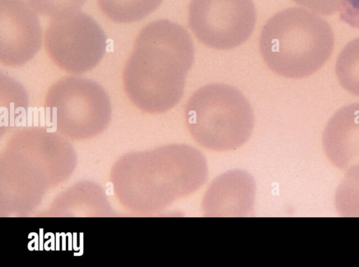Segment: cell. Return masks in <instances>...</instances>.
Listing matches in <instances>:
<instances>
[{
  "label": "cell",
  "instance_id": "8fae6325",
  "mask_svg": "<svg viewBox=\"0 0 359 267\" xmlns=\"http://www.w3.org/2000/svg\"><path fill=\"white\" fill-rule=\"evenodd\" d=\"M335 72L342 87L359 96V37L349 41L340 52Z\"/></svg>",
  "mask_w": 359,
  "mask_h": 267
},
{
  "label": "cell",
  "instance_id": "ba28073f",
  "mask_svg": "<svg viewBox=\"0 0 359 267\" xmlns=\"http://www.w3.org/2000/svg\"><path fill=\"white\" fill-rule=\"evenodd\" d=\"M255 183L248 173L233 170L218 177L204 196L203 209L208 216H245L251 213Z\"/></svg>",
  "mask_w": 359,
  "mask_h": 267
},
{
  "label": "cell",
  "instance_id": "8992f818",
  "mask_svg": "<svg viewBox=\"0 0 359 267\" xmlns=\"http://www.w3.org/2000/svg\"><path fill=\"white\" fill-rule=\"evenodd\" d=\"M257 20L252 0H191L189 24L205 46L231 49L252 34Z\"/></svg>",
  "mask_w": 359,
  "mask_h": 267
},
{
  "label": "cell",
  "instance_id": "7c38bea8",
  "mask_svg": "<svg viewBox=\"0 0 359 267\" xmlns=\"http://www.w3.org/2000/svg\"><path fill=\"white\" fill-rule=\"evenodd\" d=\"M87 0H26L38 13L54 18L68 14L81 8Z\"/></svg>",
  "mask_w": 359,
  "mask_h": 267
},
{
  "label": "cell",
  "instance_id": "30bf717a",
  "mask_svg": "<svg viewBox=\"0 0 359 267\" xmlns=\"http://www.w3.org/2000/svg\"><path fill=\"white\" fill-rule=\"evenodd\" d=\"M102 12L117 23L142 20L158 8L163 0H97Z\"/></svg>",
  "mask_w": 359,
  "mask_h": 267
},
{
  "label": "cell",
  "instance_id": "3957f363",
  "mask_svg": "<svg viewBox=\"0 0 359 267\" xmlns=\"http://www.w3.org/2000/svg\"><path fill=\"white\" fill-rule=\"evenodd\" d=\"M188 130L201 146L227 151L243 146L250 137L255 116L249 101L236 88L224 83L201 87L184 109Z\"/></svg>",
  "mask_w": 359,
  "mask_h": 267
},
{
  "label": "cell",
  "instance_id": "7a4b0ae2",
  "mask_svg": "<svg viewBox=\"0 0 359 267\" xmlns=\"http://www.w3.org/2000/svg\"><path fill=\"white\" fill-rule=\"evenodd\" d=\"M334 33L323 18L304 8L280 11L264 25L259 50L278 75L302 78L318 70L332 53Z\"/></svg>",
  "mask_w": 359,
  "mask_h": 267
},
{
  "label": "cell",
  "instance_id": "5b68a950",
  "mask_svg": "<svg viewBox=\"0 0 359 267\" xmlns=\"http://www.w3.org/2000/svg\"><path fill=\"white\" fill-rule=\"evenodd\" d=\"M45 102L55 126L69 132H93L107 123L110 113V101L101 85L76 76L55 82Z\"/></svg>",
  "mask_w": 359,
  "mask_h": 267
},
{
  "label": "cell",
  "instance_id": "9c48e42d",
  "mask_svg": "<svg viewBox=\"0 0 359 267\" xmlns=\"http://www.w3.org/2000/svg\"><path fill=\"white\" fill-rule=\"evenodd\" d=\"M326 154L339 168L359 163V102L340 108L327 123L323 135Z\"/></svg>",
  "mask_w": 359,
  "mask_h": 267
},
{
  "label": "cell",
  "instance_id": "4fadbf2b",
  "mask_svg": "<svg viewBox=\"0 0 359 267\" xmlns=\"http://www.w3.org/2000/svg\"><path fill=\"white\" fill-rule=\"evenodd\" d=\"M339 11L342 21L359 29V0H340Z\"/></svg>",
  "mask_w": 359,
  "mask_h": 267
},
{
  "label": "cell",
  "instance_id": "277c9868",
  "mask_svg": "<svg viewBox=\"0 0 359 267\" xmlns=\"http://www.w3.org/2000/svg\"><path fill=\"white\" fill-rule=\"evenodd\" d=\"M44 47L59 68L81 74L100 62L107 48V37L93 18L79 10L51 18L44 34Z\"/></svg>",
  "mask_w": 359,
  "mask_h": 267
},
{
  "label": "cell",
  "instance_id": "52a82bcc",
  "mask_svg": "<svg viewBox=\"0 0 359 267\" xmlns=\"http://www.w3.org/2000/svg\"><path fill=\"white\" fill-rule=\"evenodd\" d=\"M42 32L36 12L24 0H0V62L18 67L41 48Z\"/></svg>",
  "mask_w": 359,
  "mask_h": 267
},
{
  "label": "cell",
  "instance_id": "6da1fadb",
  "mask_svg": "<svg viewBox=\"0 0 359 267\" xmlns=\"http://www.w3.org/2000/svg\"><path fill=\"white\" fill-rule=\"evenodd\" d=\"M194 47L188 32L168 20L153 21L137 35L123 70L125 91L137 107L162 113L182 97Z\"/></svg>",
  "mask_w": 359,
  "mask_h": 267
}]
</instances>
